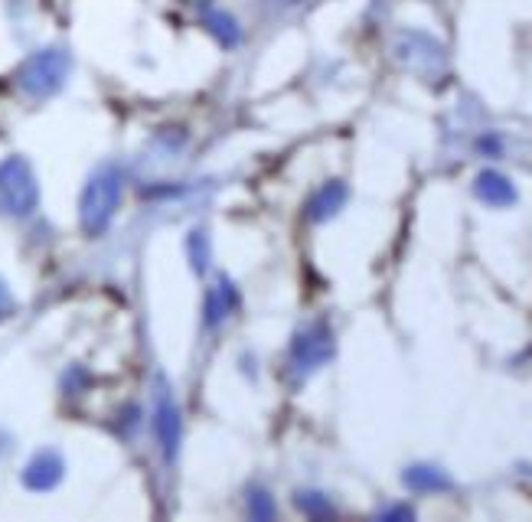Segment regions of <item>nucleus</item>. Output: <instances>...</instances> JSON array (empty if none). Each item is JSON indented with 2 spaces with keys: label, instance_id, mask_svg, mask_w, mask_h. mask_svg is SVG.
<instances>
[{
  "label": "nucleus",
  "instance_id": "nucleus-1",
  "mask_svg": "<svg viewBox=\"0 0 532 522\" xmlns=\"http://www.w3.org/2000/svg\"><path fill=\"white\" fill-rule=\"evenodd\" d=\"M121 190H125V180H121L118 167L105 164L92 173L79 196V222L85 232L102 235L111 226V219H115L121 206Z\"/></svg>",
  "mask_w": 532,
  "mask_h": 522
},
{
  "label": "nucleus",
  "instance_id": "nucleus-2",
  "mask_svg": "<svg viewBox=\"0 0 532 522\" xmlns=\"http://www.w3.org/2000/svg\"><path fill=\"white\" fill-rule=\"evenodd\" d=\"M36 203H40V186H36L33 167L23 157H7L0 164V213L30 216Z\"/></svg>",
  "mask_w": 532,
  "mask_h": 522
},
{
  "label": "nucleus",
  "instance_id": "nucleus-3",
  "mask_svg": "<svg viewBox=\"0 0 532 522\" xmlns=\"http://www.w3.org/2000/svg\"><path fill=\"white\" fill-rule=\"evenodd\" d=\"M66 76H69V56L63 49H43V53H33L23 62L17 82L33 98H49L63 89Z\"/></svg>",
  "mask_w": 532,
  "mask_h": 522
},
{
  "label": "nucleus",
  "instance_id": "nucleus-4",
  "mask_svg": "<svg viewBox=\"0 0 532 522\" xmlns=\"http://www.w3.org/2000/svg\"><path fill=\"white\" fill-rule=\"evenodd\" d=\"M333 356V337L324 323H317V327H307L304 333H298V340L291 346V359L294 366L301 372H311L317 366H324L327 359Z\"/></svg>",
  "mask_w": 532,
  "mask_h": 522
},
{
  "label": "nucleus",
  "instance_id": "nucleus-5",
  "mask_svg": "<svg viewBox=\"0 0 532 522\" xmlns=\"http://www.w3.org/2000/svg\"><path fill=\"white\" fill-rule=\"evenodd\" d=\"M154 434H157L160 451H164V461L170 464L180 447V408L167 389H160L154 402Z\"/></svg>",
  "mask_w": 532,
  "mask_h": 522
},
{
  "label": "nucleus",
  "instance_id": "nucleus-6",
  "mask_svg": "<svg viewBox=\"0 0 532 522\" xmlns=\"http://www.w3.org/2000/svg\"><path fill=\"white\" fill-rule=\"evenodd\" d=\"M63 470L66 464L56 451H40V454H33V461L27 467H23V487L33 493H49L59 487Z\"/></svg>",
  "mask_w": 532,
  "mask_h": 522
},
{
  "label": "nucleus",
  "instance_id": "nucleus-7",
  "mask_svg": "<svg viewBox=\"0 0 532 522\" xmlns=\"http://www.w3.org/2000/svg\"><path fill=\"white\" fill-rule=\"evenodd\" d=\"M474 190H477V196L484 200L487 206H513L516 203V186L503 177V173H497V170H484L477 177V183H474Z\"/></svg>",
  "mask_w": 532,
  "mask_h": 522
},
{
  "label": "nucleus",
  "instance_id": "nucleus-8",
  "mask_svg": "<svg viewBox=\"0 0 532 522\" xmlns=\"http://www.w3.org/2000/svg\"><path fill=\"white\" fill-rule=\"evenodd\" d=\"M235 304H239V294H235L232 284H229L226 278L216 281L213 288L206 291V304H203L206 327H216V323L226 320V317L232 314V310H235Z\"/></svg>",
  "mask_w": 532,
  "mask_h": 522
},
{
  "label": "nucleus",
  "instance_id": "nucleus-9",
  "mask_svg": "<svg viewBox=\"0 0 532 522\" xmlns=\"http://www.w3.org/2000/svg\"><path fill=\"white\" fill-rule=\"evenodd\" d=\"M343 200H346V186L340 180H330L311 196V203H307V216H311L314 222H324V219L340 213Z\"/></svg>",
  "mask_w": 532,
  "mask_h": 522
},
{
  "label": "nucleus",
  "instance_id": "nucleus-10",
  "mask_svg": "<svg viewBox=\"0 0 532 522\" xmlns=\"http://www.w3.org/2000/svg\"><path fill=\"white\" fill-rule=\"evenodd\" d=\"M405 487L418 490V493H435V490H451V477L438 467L428 464H415L405 470Z\"/></svg>",
  "mask_w": 532,
  "mask_h": 522
},
{
  "label": "nucleus",
  "instance_id": "nucleus-11",
  "mask_svg": "<svg viewBox=\"0 0 532 522\" xmlns=\"http://www.w3.org/2000/svg\"><path fill=\"white\" fill-rule=\"evenodd\" d=\"M298 506L311 516H330L333 513V506L320 493H298Z\"/></svg>",
  "mask_w": 532,
  "mask_h": 522
},
{
  "label": "nucleus",
  "instance_id": "nucleus-12",
  "mask_svg": "<svg viewBox=\"0 0 532 522\" xmlns=\"http://www.w3.org/2000/svg\"><path fill=\"white\" fill-rule=\"evenodd\" d=\"M10 314H14V294H10L7 284L0 281V320L10 317Z\"/></svg>",
  "mask_w": 532,
  "mask_h": 522
},
{
  "label": "nucleus",
  "instance_id": "nucleus-13",
  "mask_svg": "<svg viewBox=\"0 0 532 522\" xmlns=\"http://www.w3.org/2000/svg\"><path fill=\"white\" fill-rule=\"evenodd\" d=\"M249 509H252V516H271V503L265 493H255V506L249 503Z\"/></svg>",
  "mask_w": 532,
  "mask_h": 522
},
{
  "label": "nucleus",
  "instance_id": "nucleus-14",
  "mask_svg": "<svg viewBox=\"0 0 532 522\" xmlns=\"http://www.w3.org/2000/svg\"><path fill=\"white\" fill-rule=\"evenodd\" d=\"M268 4H281V7H291V4H298V0H268Z\"/></svg>",
  "mask_w": 532,
  "mask_h": 522
}]
</instances>
